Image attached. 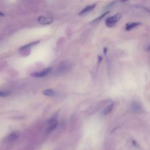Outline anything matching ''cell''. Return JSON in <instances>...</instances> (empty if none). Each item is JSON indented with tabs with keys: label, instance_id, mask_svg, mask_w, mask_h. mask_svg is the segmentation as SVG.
<instances>
[{
	"label": "cell",
	"instance_id": "obj_3",
	"mask_svg": "<svg viewBox=\"0 0 150 150\" xmlns=\"http://www.w3.org/2000/svg\"><path fill=\"white\" fill-rule=\"evenodd\" d=\"M38 22L40 24L42 25H49L51 24L54 22V19L52 18L49 17H41L38 18Z\"/></svg>",
	"mask_w": 150,
	"mask_h": 150
},
{
	"label": "cell",
	"instance_id": "obj_1",
	"mask_svg": "<svg viewBox=\"0 0 150 150\" xmlns=\"http://www.w3.org/2000/svg\"><path fill=\"white\" fill-rule=\"evenodd\" d=\"M121 18H122V14L120 13L116 14L108 18L106 20V26L108 28H112L113 27H114V25L121 19Z\"/></svg>",
	"mask_w": 150,
	"mask_h": 150
},
{
	"label": "cell",
	"instance_id": "obj_7",
	"mask_svg": "<svg viewBox=\"0 0 150 150\" xmlns=\"http://www.w3.org/2000/svg\"><path fill=\"white\" fill-rule=\"evenodd\" d=\"M69 68L70 67H69V63L68 64V63H66V62H63L60 64L57 70H58V72L59 73H63L66 72L69 70Z\"/></svg>",
	"mask_w": 150,
	"mask_h": 150
},
{
	"label": "cell",
	"instance_id": "obj_10",
	"mask_svg": "<svg viewBox=\"0 0 150 150\" xmlns=\"http://www.w3.org/2000/svg\"><path fill=\"white\" fill-rule=\"evenodd\" d=\"M18 136H19V134H18V133H17V132L12 133L8 135V140L9 141H10V142L15 141H16L18 139Z\"/></svg>",
	"mask_w": 150,
	"mask_h": 150
},
{
	"label": "cell",
	"instance_id": "obj_16",
	"mask_svg": "<svg viewBox=\"0 0 150 150\" xmlns=\"http://www.w3.org/2000/svg\"><path fill=\"white\" fill-rule=\"evenodd\" d=\"M120 1L121 2H126V1H127L128 0H120Z\"/></svg>",
	"mask_w": 150,
	"mask_h": 150
},
{
	"label": "cell",
	"instance_id": "obj_12",
	"mask_svg": "<svg viewBox=\"0 0 150 150\" xmlns=\"http://www.w3.org/2000/svg\"><path fill=\"white\" fill-rule=\"evenodd\" d=\"M114 105L113 104H112V105H110L109 106H108L107 107H106L105 110H104V114L107 115L108 114H109L110 113L112 112L113 108Z\"/></svg>",
	"mask_w": 150,
	"mask_h": 150
},
{
	"label": "cell",
	"instance_id": "obj_9",
	"mask_svg": "<svg viewBox=\"0 0 150 150\" xmlns=\"http://www.w3.org/2000/svg\"><path fill=\"white\" fill-rule=\"evenodd\" d=\"M140 25V22H130L127 23L126 25V29L127 31H130V30L133 29V28H135L138 25Z\"/></svg>",
	"mask_w": 150,
	"mask_h": 150
},
{
	"label": "cell",
	"instance_id": "obj_13",
	"mask_svg": "<svg viewBox=\"0 0 150 150\" xmlns=\"http://www.w3.org/2000/svg\"><path fill=\"white\" fill-rule=\"evenodd\" d=\"M109 13V12H105V13H104V14H101V15H100L99 16V17H97V18H96L95 19H94L93 21H92V22H98V21H99L100 20H101V19H102V18H103L104 17H105V16L107 15V14H108Z\"/></svg>",
	"mask_w": 150,
	"mask_h": 150
},
{
	"label": "cell",
	"instance_id": "obj_8",
	"mask_svg": "<svg viewBox=\"0 0 150 150\" xmlns=\"http://www.w3.org/2000/svg\"><path fill=\"white\" fill-rule=\"evenodd\" d=\"M39 42H40V41H36V42H31V43H29V44H27L25 46H23V47H21L19 48V50H21V51H24V50H25L28 49H29V48L33 47L34 46L38 44Z\"/></svg>",
	"mask_w": 150,
	"mask_h": 150
},
{
	"label": "cell",
	"instance_id": "obj_17",
	"mask_svg": "<svg viewBox=\"0 0 150 150\" xmlns=\"http://www.w3.org/2000/svg\"><path fill=\"white\" fill-rule=\"evenodd\" d=\"M105 49V52H105V54H106V50H107V49H106V48H105V49Z\"/></svg>",
	"mask_w": 150,
	"mask_h": 150
},
{
	"label": "cell",
	"instance_id": "obj_6",
	"mask_svg": "<svg viewBox=\"0 0 150 150\" xmlns=\"http://www.w3.org/2000/svg\"><path fill=\"white\" fill-rule=\"evenodd\" d=\"M96 4H92V5H89L88 6H87L86 7H85L81 11H80V12L79 13V15H82L85 14H87L89 12H90V11L93 10L94 9L96 8Z\"/></svg>",
	"mask_w": 150,
	"mask_h": 150
},
{
	"label": "cell",
	"instance_id": "obj_5",
	"mask_svg": "<svg viewBox=\"0 0 150 150\" xmlns=\"http://www.w3.org/2000/svg\"><path fill=\"white\" fill-rule=\"evenodd\" d=\"M131 110L135 113H141L143 110L142 106L139 103L136 102V101L133 103L132 106H131Z\"/></svg>",
	"mask_w": 150,
	"mask_h": 150
},
{
	"label": "cell",
	"instance_id": "obj_11",
	"mask_svg": "<svg viewBox=\"0 0 150 150\" xmlns=\"http://www.w3.org/2000/svg\"><path fill=\"white\" fill-rule=\"evenodd\" d=\"M43 94L47 96H54L55 95V92L52 89H46L43 92Z\"/></svg>",
	"mask_w": 150,
	"mask_h": 150
},
{
	"label": "cell",
	"instance_id": "obj_15",
	"mask_svg": "<svg viewBox=\"0 0 150 150\" xmlns=\"http://www.w3.org/2000/svg\"><path fill=\"white\" fill-rule=\"evenodd\" d=\"M99 63H100V62L101 61V60H102V57L99 56Z\"/></svg>",
	"mask_w": 150,
	"mask_h": 150
},
{
	"label": "cell",
	"instance_id": "obj_2",
	"mask_svg": "<svg viewBox=\"0 0 150 150\" xmlns=\"http://www.w3.org/2000/svg\"><path fill=\"white\" fill-rule=\"evenodd\" d=\"M52 70V68H48L47 69H45L42 71H38V72H35L31 74V75L32 76H34L35 77H45L46 76L48 75L50 71Z\"/></svg>",
	"mask_w": 150,
	"mask_h": 150
},
{
	"label": "cell",
	"instance_id": "obj_4",
	"mask_svg": "<svg viewBox=\"0 0 150 150\" xmlns=\"http://www.w3.org/2000/svg\"><path fill=\"white\" fill-rule=\"evenodd\" d=\"M57 121L56 117H52V118L50 120L49 122V126L47 129L48 132L50 133L54 131L55 128L57 127Z\"/></svg>",
	"mask_w": 150,
	"mask_h": 150
},
{
	"label": "cell",
	"instance_id": "obj_18",
	"mask_svg": "<svg viewBox=\"0 0 150 150\" xmlns=\"http://www.w3.org/2000/svg\"><path fill=\"white\" fill-rule=\"evenodd\" d=\"M148 50H150V46H149V47L148 48Z\"/></svg>",
	"mask_w": 150,
	"mask_h": 150
},
{
	"label": "cell",
	"instance_id": "obj_14",
	"mask_svg": "<svg viewBox=\"0 0 150 150\" xmlns=\"http://www.w3.org/2000/svg\"><path fill=\"white\" fill-rule=\"evenodd\" d=\"M11 94V92L9 91H0V96L5 97H8Z\"/></svg>",
	"mask_w": 150,
	"mask_h": 150
}]
</instances>
